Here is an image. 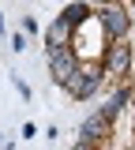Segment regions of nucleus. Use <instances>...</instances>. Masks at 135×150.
<instances>
[{
	"label": "nucleus",
	"instance_id": "nucleus-10",
	"mask_svg": "<svg viewBox=\"0 0 135 150\" xmlns=\"http://www.w3.org/2000/svg\"><path fill=\"white\" fill-rule=\"evenodd\" d=\"M15 90H19V98H26V101H30V86H26V83H23L19 75H15Z\"/></svg>",
	"mask_w": 135,
	"mask_h": 150
},
{
	"label": "nucleus",
	"instance_id": "nucleus-4",
	"mask_svg": "<svg viewBox=\"0 0 135 150\" xmlns=\"http://www.w3.org/2000/svg\"><path fill=\"white\" fill-rule=\"evenodd\" d=\"M45 56H49V79L57 86H68L71 75L79 71V64H83L75 49H53V53H45Z\"/></svg>",
	"mask_w": 135,
	"mask_h": 150
},
{
	"label": "nucleus",
	"instance_id": "nucleus-8",
	"mask_svg": "<svg viewBox=\"0 0 135 150\" xmlns=\"http://www.w3.org/2000/svg\"><path fill=\"white\" fill-rule=\"evenodd\" d=\"M60 19H68V23L79 30V26H86V23L94 19V4H90V0H68L64 11H60Z\"/></svg>",
	"mask_w": 135,
	"mask_h": 150
},
{
	"label": "nucleus",
	"instance_id": "nucleus-6",
	"mask_svg": "<svg viewBox=\"0 0 135 150\" xmlns=\"http://www.w3.org/2000/svg\"><path fill=\"white\" fill-rule=\"evenodd\" d=\"M71 41H75V26H71L68 19L57 15L45 26V53H53V49H71Z\"/></svg>",
	"mask_w": 135,
	"mask_h": 150
},
{
	"label": "nucleus",
	"instance_id": "nucleus-9",
	"mask_svg": "<svg viewBox=\"0 0 135 150\" xmlns=\"http://www.w3.org/2000/svg\"><path fill=\"white\" fill-rule=\"evenodd\" d=\"M11 49L23 53V49H26V34H11Z\"/></svg>",
	"mask_w": 135,
	"mask_h": 150
},
{
	"label": "nucleus",
	"instance_id": "nucleus-1",
	"mask_svg": "<svg viewBox=\"0 0 135 150\" xmlns=\"http://www.w3.org/2000/svg\"><path fill=\"white\" fill-rule=\"evenodd\" d=\"M94 23L101 26L105 41H124V38L131 34V11H128V8H124L120 0L94 8Z\"/></svg>",
	"mask_w": 135,
	"mask_h": 150
},
{
	"label": "nucleus",
	"instance_id": "nucleus-11",
	"mask_svg": "<svg viewBox=\"0 0 135 150\" xmlns=\"http://www.w3.org/2000/svg\"><path fill=\"white\" fill-rule=\"evenodd\" d=\"M23 30H26V34H34V30H38V23H34L30 15H23Z\"/></svg>",
	"mask_w": 135,
	"mask_h": 150
},
{
	"label": "nucleus",
	"instance_id": "nucleus-5",
	"mask_svg": "<svg viewBox=\"0 0 135 150\" xmlns=\"http://www.w3.org/2000/svg\"><path fill=\"white\" fill-rule=\"evenodd\" d=\"M109 135H113V120H105L101 112H90L79 124V143H86V146H105Z\"/></svg>",
	"mask_w": 135,
	"mask_h": 150
},
{
	"label": "nucleus",
	"instance_id": "nucleus-3",
	"mask_svg": "<svg viewBox=\"0 0 135 150\" xmlns=\"http://www.w3.org/2000/svg\"><path fill=\"white\" fill-rule=\"evenodd\" d=\"M131 41L124 38V41H105V53H101V68H105V75L109 79H116V83H124L128 75H131Z\"/></svg>",
	"mask_w": 135,
	"mask_h": 150
},
{
	"label": "nucleus",
	"instance_id": "nucleus-7",
	"mask_svg": "<svg viewBox=\"0 0 135 150\" xmlns=\"http://www.w3.org/2000/svg\"><path fill=\"white\" fill-rule=\"evenodd\" d=\"M128 101H135V90L128 86V83H120V86H116V90L109 94V98H105V105H101L98 112H101L105 120H113V124H116V116L128 109Z\"/></svg>",
	"mask_w": 135,
	"mask_h": 150
},
{
	"label": "nucleus",
	"instance_id": "nucleus-2",
	"mask_svg": "<svg viewBox=\"0 0 135 150\" xmlns=\"http://www.w3.org/2000/svg\"><path fill=\"white\" fill-rule=\"evenodd\" d=\"M105 79H109V75H105V68H101V60H94V64H79V71L71 75V83H68L64 90L71 94L75 101H86V98H94V94L101 90Z\"/></svg>",
	"mask_w": 135,
	"mask_h": 150
}]
</instances>
